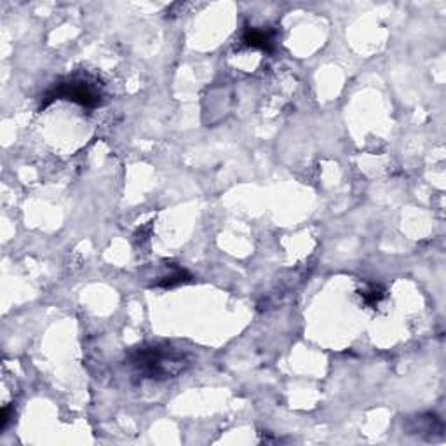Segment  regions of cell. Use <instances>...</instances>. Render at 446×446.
I'll return each mask as SVG.
<instances>
[{
    "label": "cell",
    "mask_w": 446,
    "mask_h": 446,
    "mask_svg": "<svg viewBox=\"0 0 446 446\" xmlns=\"http://www.w3.org/2000/svg\"><path fill=\"white\" fill-rule=\"evenodd\" d=\"M129 365L140 379L166 380L180 375L190 366V354L171 343H148L129 354Z\"/></svg>",
    "instance_id": "1"
},
{
    "label": "cell",
    "mask_w": 446,
    "mask_h": 446,
    "mask_svg": "<svg viewBox=\"0 0 446 446\" xmlns=\"http://www.w3.org/2000/svg\"><path fill=\"white\" fill-rule=\"evenodd\" d=\"M54 100H70L82 107L94 108L101 103V91L93 79L84 77V75H74V77L58 82L47 91L42 107H47Z\"/></svg>",
    "instance_id": "2"
},
{
    "label": "cell",
    "mask_w": 446,
    "mask_h": 446,
    "mask_svg": "<svg viewBox=\"0 0 446 446\" xmlns=\"http://www.w3.org/2000/svg\"><path fill=\"white\" fill-rule=\"evenodd\" d=\"M242 42L253 49L272 51L275 46V34L272 30H263V28H248L242 35Z\"/></svg>",
    "instance_id": "3"
},
{
    "label": "cell",
    "mask_w": 446,
    "mask_h": 446,
    "mask_svg": "<svg viewBox=\"0 0 446 446\" xmlns=\"http://www.w3.org/2000/svg\"><path fill=\"white\" fill-rule=\"evenodd\" d=\"M359 296H361L362 303L368 307H376L380 306L383 299H386V289L380 284H366L365 288L359 291Z\"/></svg>",
    "instance_id": "4"
},
{
    "label": "cell",
    "mask_w": 446,
    "mask_h": 446,
    "mask_svg": "<svg viewBox=\"0 0 446 446\" xmlns=\"http://www.w3.org/2000/svg\"><path fill=\"white\" fill-rule=\"evenodd\" d=\"M185 277H190V275H188L185 270L176 268L173 274H168L164 275V277H161V281L157 282V286H162V288H173V286H178L181 284V282H185Z\"/></svg>",
    "instance_id": "5"
}]
</instances>
